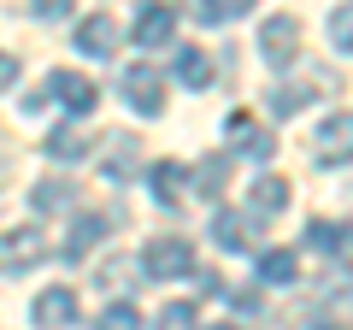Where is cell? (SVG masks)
<instances>
[{"label": "cell", "mask_w": 353, "mask_h": 330, "mask_svg": "<svg viewBox=\"0 0 353 330\" xmlns=\"http://www.w3.org/2000/svg\"><path fill=\"white\" fill-rule=\"evenodd\" d=\"M48 101H59L65 113H94V83H88L83 71H48V83H41L36 95H30V106H48Z\"/></svg>", "instance_id": "6da1fadb"}, {"label": "cell", "mask_w": 353, "mask_h": 330, "mask_svg": "<svg viewBox=\"0 0 353 330\" xmlns=\"http://www.w3.org/2000/svg\"><path fill=\"white\" fill-rule=\"evenodd\" d=\"M136 271H141V278H189V271H194V248L183 236H159V242L141 248Z\"/></svg>", "instance_id": "7a4b0ae2"}, {"label": "cell", "mask_w": 353, "mask_h": 330, "mask_svg": "<svg viewBox=\"0 0 353 330\" xmlns=\"http://www.w3.org/2000/svg\"><path fill=\"white\" fill-rule=\"evenodd\" d=\"M118 89H124V101L136 106V113H148V118L165 106V89H159V71H153V65H124Z\"/></svg>", "instance_id": "3957f363"}, {"label": "cell", "mask_w": 353, "mask_h": 330, "mask_svg": "<svg viewBox=\"0 0 353 330\" xmlns=\"http://www.w3.org/2000/svg\"><path fill=\"white\" fill-rule=\"evenodd\" d=\"M294 48H301V24H294V18H265L259 24V53L271 65H294Z\"/></svg>", "instance_id": "277c9868"}, {"label": "cell", "mask_w": 353, "mask_h": 330, "mask_svg": "<svg viewBox=\"0 0 353 330\" xmlns=\"http://www.w3.org/2000/svg\"><path fill=\"white\" fill-rule=\"evenodd\" d=\"M41 254H48V236H41L36 224H18L12 236L0 242V266H6V271H30Z\"/></svg>", "instance_id": "5b68a950"}, {"label": "cell", "mask_w": 353, "mask_h": 330, "mask_svg": "<svg viewBox=\"0 0 353 330\" xmlns=\"http://www.w3.org/2000/svg\"><path fill=\"white\" fill-rule=\"evenodd\" d=\"M318 159L324 165H347L353 159V113H330L318 130Z\"/></svg>", "instance_id": "8992f818"}, {"label": "cell", "mask_w": 353, "mask_h": 330, "mask_svg": "<svg viewBox=\"0 0 353 330\" xmlns=\"http://www.w3.org/2000/svg\"><path fill=\"white\" fill-rule=\"evenodd\" d=\"M136 165H141V148H136V136H106V153H101V171L112 183H124V177H136Z\"/></svg>", "instance_id": "52a82bcc"}, {"label": "cell", "mask_w": 353, "mask_h": 330, "mask_svg": "<svg viewBox=\"0 0 353 330\" xmlns=\"http://www.w3.org/2000/svg\"><path fill=\"white\" fill-rule=\"evenodd\" d=\"M30 313H36V324H41V330H65V324L77 318V295H71V289H41Z\"/></svg>", "instance_id": "ba28073f"}, {"label": "cell", "mask_w": 353, "mask_h": 330, "mask_svg": "<svg viewBox=\"0 0 353 330\" xmlns=\"http://www.w3.org/2000/svg\"><path fill=\"white\" fill-rule=\"evenodd\" d=\"M176 36V6H148L136 18V48H165Z\"/></svg>", "instance_id": "9c48e42d"}, {"label": "cell", "mask_w": 353, "mask_h": 330, "mask_svg": "<svg viewBox=\"0 0 353 330\" xmlns=\"http://www.w3.org/2000/svg\"><path fill=\"white\" fill-rule=\"evenodd\" d=\"M77 48L94 53V59H101V53H112V48H118V18H106V12L83 18V24H77Z\"/></svg>", "instance_id": "30bf717a"}, {"label": "cell", "mask_w": 353, "mask_h": 330, "mask_svg": "<svg viewBox=\"0 0 353 330\" xmlns=\"http://www.w3.org/2000/svg\"><path fill=\"white\" fill-rule=\"evenodd\" d=\"M230 142H241V153H248V159H271V148H277V142H271V136H265V130L259 124H253V118L248 113H230Z\"/></svg>", "instance_id": "8fae6325"}, {"label": "cell", "mask_w": 353, "mask_h": 330, "mask_svg": "<svg viewBox=\"0 0 353 330\" xmlns=\"http://www.w3.org/2000/svg\"><path fill=\"white\" fill-rule=\"evenodd\" d=\"M212 242L224 248V254H248L253 248V224L236 213H212Z\"/></svg>", "instance_id": "7c38bea8"}, {"label": "cell", "mask_w": 353, "mask_h": 330, "mask_svg": "<svg viewBox=\"0 0 353 330\" xmlns=\"http://www.w3.org/2000/svg\"><path fill=\"white\" fill-rule=\"evenodd\" d=\"M153 195H159V206H183V195H189V171L176 159H159L153 165Z\"/></svg>", "instance_id": "4fadbf2b"}, {"label": "cell", "mask_w": 353, "mask_h": 330, "mask_svg": "<svg viewBox=\"0 0 353 330\" xmlns=\"http://www.w3.org/2000/svg\"><path fill=\"white\" fill-rule=\"evenodd\" d=\"M106 224H112V218H94V213H77V218H71V236H65V260H83L88 248H94V242L106 236Z\"/></svg>", "instance_id": "5bb4252c"}, {"label": "cell", "mask_w": 353, "mask_h": 330, "mask_svg": "<svg viewBox=\"0 0 353 330\" xmlns=\"http://www.w3.org/2000/svg\"><path fill=\"white\" fill-rule=\"evenodd\" d=\"M171 71H176V83H189V89H206V83H212V59H206L201 48H176Z\"/></svg>", "instance_id": "9a60e30c"}, {"label": "cell", "mask_w": 353, "mask_h": 330, "mask_svg": "<svg viewBox=\"0 0 353 330\" xmlns=\"http://www.w3.org/2000/svg\"><path fill=\"white\" fill-rule=\"evenodd\" d=\"M306 242H312L318 254H347V248H353V230L347 224H330V218H312V224H306Z\"/></svg>", "instance_id": "2e32d148"}, {"label": "cell", "mask_w": 353, "mask_h": 330, "mask_svg": "<svg viewBox=\"0 0 353 330\" xmlns=\"http://www.w3.org/2000/svg\"><path fill=\"white\" fill-rule=\"evenodd\" d=\"M253 213H283V206H289V177H259V183H253Z\"/></svg>", "instance_id": "e0dca14e"}, {"label": "cell", "mask_w": 353, "mask_h": 330, "mask_svg": "<svg viewBox=\"0 0 353 330\" xmlns=\"http://www.w3.org/2000/svg\"><path fill=\"white\" fill-rule=\"evenodd\" d=\"M306 101H312V89H306V83H277V89H271V113H277V118H294Z\"/></svg>", "instance_id": "ac0fdd59"}, {"label": "cell", "mask_w": 353, "mask_h": 330, "mask_svg": "<svg viewBox=\"0 0 353 330\" xmlns=\"http://www.w3.org/2000/svg\"><path fill=\"white\" fill-rule=\"evenodd\" d=\"M83 148H88V142H83V130H77V124H59V130L48 136V153H53V159H83Z\"/></svg>", "instance_id": "d6986e66"}, {"label": "cell", "mask_w": 353, "mask_h": 330, "mask_svg": "<svg viewBox=\"0 0 353 330\" xmlns=\"http://www.w3.org/2000/svg\"><path fill=\"white\" fill-rule=\"evenodd\" d=\"M248 6H253V0H201L194 18H201V24H230V18H241Z\"/></svg>", "instance_id": "ffe728a7"}, {"label": "cell", "mask_w": 353, "mask_h": 330, "mask_svg": "<svg viewBox=\"0 0 353 330\" xmlns=\"http://www.w3.org/2000/svg\"><path fill=\"white\" fill-rule=\"evenodd\" d=\"M71 183H36V195H30V201H36V213H65V206H71Z\"/></svg>", "instance_id": "44dd1931"}, {"label": "cell", "mask_w": 353, "mask_h": 330, "mask_svg": "<svg viewBox=\"0 0 353 330\" xmlns=\"http://www.w3.org/2000/svg\"><path fill=\"white\" fill-rule=\"evenodd\" d=\"M259 278L265 283H294V254H259Z\"/></svg>", "instance_id": "7402d4cb"}, {"label": "cell", "mask_w": 353, "mask_h": 330, "mask_svg": "<svg viewBox=\"0 0 353 330\" xmlns=\"http://www.w3.org/2000/svg\"><path fill=\"white\" fill-rule=\"evenodd\" d=\"M159 330H201V318H194L189 301H176V307H165V313H159Z\"/></svg>", "instance_id": "603a6c76"}, {"label": "cell", "mask_w": 353, "mask_h": 330, "mask_svg": "<svg viewBox=\"0 0 353 330\" xmlns=\"http://www.w3.org/2000/svg\"><path fill=\"white\" fill-rule=\"evenodd\" d=\"M330 41H336L341 53H353V6H336V18H330Z\"/></svg>", "instance_id": "cb8c5ba5"}, {"label": "cell", "mask_w": 353, "mask_h": 330, "mask_svg": "<svg viewBox=\"0 0 353 330\" xmlns=\"http://www.w3.org/2000/svg\"><path fill=\"white\" fill-rule=\"evenodd\" d=\"M101 330H141V318H136V307L118 301V307H106V313H101Z\"/></svg>", "instance_id": "d4e9b609"}, {"label": "cell", "mask_w": 353, "mask_h": 330, "mask_svg": "<svg viewBox=\"0 0 353 330\" xmlns=\"http://www.w3.org/2000/svg\"><path fill=\"white\" fill-rule=\"evenodd\" d=\"M30 18H48V24H59V18H71V0H30Z\"/></svg>", "instance_id": "484cf974"}, {"label": "cell", "mask_w": 353, "mask_h": 330, "mask_svg": "<svg viewBox=\"0 0 353 330\" xmlns=\"http://www.w3.org/2000/svg\"><path fill=\"white\" fill-rule=\"evenodd\" d=\"M218 183H224V159H206V165H201V189L218 195Z\"/></svg>", "instance_id": "4316f807"}, {"label": "cell", "mask_w": 353, "mask_h": 330, "mask_svg": "<svg viewBox=\"0 0 353 330\" xmlns=\"http://www.w3.org/2000/svg\"><path fill=\"white\" fill-rule=\"evenodd\" d=\"M130 271H136V260H106V266H101V283H124Z\"/></svg>", "instance_id": "83f0119b"}, {"label": "cell", "mask_w": 353, "mask_h": 330, "mask_svg": "<svg viewBox=\"0 0 353 330\" xmlns=\"http://www.w3.org/2000/svg\"><path fill=\"white\" fill-rule=\"evenodd\" d=\"M12 83H18V59H12V53H0V89H12Z\"/></svg>", "instance_id": "f1b7e54d"}, {"label": "cell", "mask_w": 353, "mask_h": 330, "mask_svg": "<svg viewBox=\"0 0 353 330\" xmlns=\"http://www.w3.org/2000/svg\"><path fill=\"white\" fill-rule=\"evenodd\" d=\"M218 330H241V324H218Z\"/></svg>", "instance_id": "f546056e"}, {"label": "cell", "mask_w": 353, "mask_h": 330, "mask_svg": "<svg viewBox=\"0 0 353 330\" xmlns=\"http://www.w3.org/2000/svg\"><path fill=\"white\" fill-rule=\"evenodd\" d=\"M318 330H336V324H318Z\"/></svg>", "instance_id": "4dcf8cb0"}]
</instances>
